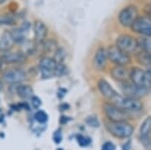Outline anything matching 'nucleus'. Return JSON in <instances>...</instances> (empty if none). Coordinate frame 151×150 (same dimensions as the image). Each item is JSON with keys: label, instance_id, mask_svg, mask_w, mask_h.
<instances>
[{"label": "nucleus", "instance_id": "39448f33", "mask_svg": "<svg viewBox=\"0 0 151 150\" xmlns=\"http://www.w3.org/2000/svg\"><path fill=\"white\" fill-rule=\"evenodd\" d=\"M119 87H121L122 93L124 94V97L139 99V100H140L141 98H144L145 96H147V94L150 91V89L135 85L130 81L122 83V85Z\"/></svg>", "mask_w": 151, "mask_h": 150}, {"label": "nucleus", "instance_id": "dca6fc26", "mask_svg": "<svg viewBox=\"0 0 151 150\" xmlns=\"http://www.w3.org/2000/svg\"><path fill=\"white\" fill-rule=\"evenodd\" d=\"M150 126H151V118L150 117H148L142 123L140 126V131H139L140 141L148 149L150 148Z\"/></svg>", "mask_w": 151, "mask_h": 150}, {"label": "nucleus", "instance_id": "9b49d317", "mask_svg": "<svg viewBox=\"0 0 151 150\" xmlns=\"http://www.w3.org/2000/svg\"><path fill=\"white\" fill-rule=\"evenodd\" d=\"M58 62H56L53 57H50V56H45L40 60L39 67L40 71H41L42 78H50L55 76V69Z\"/></svg>", "mask_w": 151, "mask_h": 150}, {"label": "nucleus", "instance_id": "a878e982", "mask_svg": "<svg viewBox=\"0 0 151 150\" xmlns=\"http://www.w3.org/2000/svg\"><path fill=\"white\" fill-rule=\"evenodd\" d=\"M35 118L36 121H38L40 123H47V120H48V117L47 115V113L45 111H38L35 114Z\"/></svg>", "mask_w": 151, "mask_h": 150}, {"label": "nucleus", "instance_id": "f03ea898", "mask_svg": "<svg viewBox=\"0 0 151 150\" xmlns=\"http://www.w3.org/2000/svg\"><path fill=\"white\" fill-rule=\"evenodd\" d=\"M113 104L116 105L119 108L122 109L124 111L129 113H136L140 112L143 110L144 105L139 99H133V98H129L124 97V96H121L118 94L115 98L113 99Z\"/></svg>", "mask_w": 151, "mask_h": 150}, {"label": "nucleus", "instance_id": "6ab92c4d", "mask_svg": "<svg viewBox=\"0 0 151 150\" xmlns=\"http://www.w3.org/2000/svg\"><path fill=\"white\" fill-rule=\"evenodd\" d=\"M17 94L20 98L22 99H31L33 97L34 90L30 85H25V84H20L17 87Z\"/></svg>", "mask_w": 151, "mask_h": 150}, {"label": "nucleus", "instance_id": "20e7f679", "mask_svg": "<svg viewBox=\"0 0 151 150\" xmlns=\"http://www.w3.org/2000/svg\"><path fill=\"white\" fill-rule=\"evenodd\" d=\"M129 81L138 86L150 89L151 86V71L150 69H141L133 67L129 70Z\"/></svg>", "mask_w": 151, "mask_h": 150}, {"label": "nucleus", "instance_id": "7ed1b4c3", "mask_svg": "<svg viewBox=\"0 0 151 150\" xmlns=\"http://www.w3.org/2000/svg\"><path fill=\"white\" fill-rule=\"evenodd\" d=\"M103 111L110 121H129L132 117L129 113L124 111L113 103H105L103 105Z\"/></svg>", "mask_w": 151, "mask_h": 150}, {"label": "nucleus", "instance_id": "72a5a7b5", "mask_svg": "<svg viewBox=\"0 0 151 150\" xmlns=\"http://www.w3.org/2000/svg\"><path fill=\"white\" fill-rule=\"evenodd\" d=\"M1 89H2V83H1V81H0V91H1Z\"/></svg>", "mask_w": 151, "mask_h": 150}, {"label": "nucleus", "instance_id": "393cba45", "mask_svg": "<svg viewBox=\"0 0 151 150\" xmlns=\"http://www.w3.org/2000/svg\"><path fill=\"white\" fill-rule=\"evenodd\" d=\"M65 55H66L65 50L63 49H61V47H58V50L55 52V57H53V59L58 63H62L65 58Z\"/></svg>", "mask_w": 151, "mask_h": 150}, {"label": "nucleus", "instance_id": "5701e85b", "mask_svg": "<svg viewBox=\"0 0 151 150\" xmlns=\"http://www.w3.org/2000/svg\"><path fill=\"white\" fill-rule=\"evenodd\" d=\"M16 24V18L11 14L0 15V26H14Z\"/></svg>", "mask_w": 151, "mask_h": 150}, {"label": "nucleus", "instance_id": "c85d7f7f", "mask_svg": "<svg viewBox=\"0 0 151 150\" xmlns=\"http://www.w3.org/2000/svg\"><path fill=\"white\" fill-rule=\"evenodd\" d=\"M102 150H116V145L111 141H106L102 146Z\"/></svg>", "mask_w": 151, "mask_h": 150}, {"label": "nucleus", "instance_id": "7c9ffc66", "mask_svg": "<svg viewBox=\"0 0 151 150\" xmlns=\"http://www.w3.org/2000/svg\"><path fill=\"white\" fill-rule=\"evenodd\" d=\"M62 139V134H61V132L58 131H55V133L53 134V140H55V142L56 144H58V143H60V141Z\"/></svg>", "mask_w": 151, "mask_h": 150}, {"label": "nucleus", "instance_id": "f257e3e1", "mask_svg": "<svg viewBox=\"0 0 151 150\" xmlns=\"http://www.w3.org/2000/svg\"><path fill=\"white\" fill-rule=\"evenodd\" d=\"M107 131L110 132L113 136L119 139H124L129 138L134 131V127L129 121H110L105 123Z\"/></svg>", "mask_w": 151, "mask_h": 150}, {"label": "nucleus", "instance_id": "1a4fd4ad", "mask_svg": "<svg viewBox=\"0 0 151 150\" xmlns=\"http://www.w3.org/2000/svg\"><path fill=\"white\" fill-rule=\"evenodd\" d=\"M27 79V73L22 68H10L2 72L1 81L3 83L14 85L22 83Z\"/></svg>", "mask_w": 151, "mask_h": 150}, {"label": "nucleus", "instance_id": "6e6552de", "mask_svg": "<svg viewBox=\"0 0 151 150\" xmlns=\"http://www.w3.org/2000/svg\"><path fill=\"white\" fill-rule=\"evenodd\" d=\"M116 46L119 50H122L127 55H132V53H136L138 49L137 39L129 35H121L116 39Z\"/></svg>", "mask_w": 151, "mask_h": 150}, {"label": "nucleus", "instance_id": "bb28decb", "mask_svg": "<svg viewBox=\"0 0 151 150\" xmlns=\"http://www.w3.org/2000/svg\"><path fill=\"white\" fill-rule=\"evenodd\" d=\"M77 140H78V143L80 144L81 146H87L91 143V139L89 137H85V136H82V135H78Z\"/></svg>", "mask_w": 151, "mask_h": 150}, {"label": "nucleus", "instance_id": "423d86ee", "mask_svg": "<svg viewBox=\"0 0 151 150\" xmlns=\"http://www.w3.org/2000/svg\"><path fill=\"white\" fill-rule=\"evenodd\" d=\"M138 17V9L134 4H129L119 13V23L124 28H130Z\"/></svg>", "mask_w": 151, "mask_h": 150}, {"label": "nucleus", "instance_id": "2f4dec72", "mask_svg": "<svg viewBox=\"0 0 151 150\" xmlns=\"http://www.w3.org/2000/svg\"><path fill=\"white\" fill-rule=\"evenodd\" d=\"M2 69H3V62H2L1 58H0V72L2 71Z\"/></svg>", "mask_w": 151, "mask_h": 150}, {"label": "nucleus", "instance_id": "b1692460", "mask_svg": "<svg viewBox=\"0 0 151 150\" xmlns=\"http://www.w3.org/2000/svg\"><path fill=\"white\" fill-rule=\"evenodd\" d=\"M42 46H44V50L45 52H55L56 50H58V42L53 39H47V41H44L42 42Z\"/></svg>", "mask_w": 151, "mask_h": 150}, {"label": "nucleus", "instance_id": "412c9836", "mask_svg": "<svg viewBox=\"0 0 151 150\" xmlns=\"http://www.w3.org/2000/svg\"><path fill=\"white\" fill-rule=\"evenodd\" d=\"M136 39H137L139 50H142V52H146L148 53H151V38L150 37L142 36Z\"/></svg>", "mask_w": 151, "mask_h": 150}, {"label": "nucleus", "instance_id": "4be33fe9", "mask_svg": "<svg viewBox=\"0 0 151 150\" xmlns=\"http://www.w3.org/2000/svg\"><path fill=\"white\" fill-rule=\"evenodd\" d=\"M11 38H12L14 44H23L25 41V35L23 32L22 28H17V29H13L9 31Z\"/></svg>", "mask_w": 151, "mask_h": 150}, {"label": "nucleus", "instance_id": "2eb2a0df", "mask_svg": "<svg viewBox=\"0 0 151 150\" xmlns=\"http://www.w3.org/2000/svg\"><path fill=\"white\" fill-rule=\"evenodd\" d=\"M34 34H35V41L38 44H42L45 41L47 36V27L41 20H37L34 23Z\"/></svg>", "mask_w": 151, "mask_h": 150}, {"label": "nucleus", "instance_id": "cd10ccee", "mask_svg": "<svg viewBox=\"0 0 151 150\" xmlns=\"http://www.w3.org/2000/svg\"><path fill=\"white\" fill-rule=\"evenodd\" d=\"M86 123H87V124H89L90 126H93V127L99 126V121H98V118H97L96 117H93V116H91V117L87 118Z\"/></svg>", "mask_w": 151, "mask_h": 150}, {"label": "nucleus", "instance_id": "f8f14e48", "mask_svg": "<svg viewBox=\"0 0 151 150\" xmlns=\"http://www.w3.org/2000/svg\"><path fill=\"white\" fill-rule=\"evenodd\" d=\"M0 58L3 63L6 64H20L26 61L27 56L22 52H4L0 55Z\"/></svg>", "mask_w": 151, "mask_h": 150}, {"label": "nucleus", "instance_id": "a211bd4d", "mask_svg": "<svg viewBox=\"0 0 151 150\" xmlns=\"http://www.w3.org/2000/svg\"><path fill=\"white\" fill-rule=\"evenodd\" d=\"M14 46V42L11 38L9 31H5L0 37V52H4L11 50V49Z\"/></svg>", "mask_w": 151, "mask_h": 150}, {"label": "nucleus", "instance_id": "f3484780", "mask_svg": "<svg viewBox=\"0 0 151 150\" xmlns=\"http://www.w3.org/2000/svg\"><path fill=\"white\" fill-rule=\"evenodd\" d=\"M98 89H99L100 93L103 95V97L106 98L107 100L112 101L113 99L119 94V93L116 92L112 86H111L109 82H108L107 80H105V79H100L99 80Z\"/></svg>", "mask_w": 151, "mask_h": 150}, {"label": "nucleus", "instance_id": "ddd939ff", "mask_svg": "<svg viewBox=\"0 0 151 150\" xmlns=\"http://www.w3.org/2000/svg\"><path fill=\"white\" fill-rule=\"evenodd\" d=\"M108 62V55H107V50L104 47H100L97 50L93 58V66L94 68L98 71H102L107 66Z\"/></svg>", "mask_w": 151, "mask_h": 150}, {"label": "nucleus", "instance_id": "4468645a", "mask_svg": "<svg viewBox=\"0 0 151 150\" xmlns=\"http://www.w3.org/2000/svg\"><path fill=\"white\" fill-rule=\"evenodd\" d=\"M111 76L119 83H124L129 81V70L125 66L116 65L111 69Z\"/></svg>", "mask_w": 151, "mask_h": 150}, {"label": "nucleus", "instance_id": "0eeeda50", "mask_svg": "<svg viewBox=\"0 0 151 150\" xmlns=\"http://www.w3.org/2000/svg\"><path fill=\"white\" fill-rule=\"evenodd\" d=\"M107 55H108V59H110L111 61L114 62L116 65L127 66L132 62L130 55L121 50L116 44H113V46H110L108 47Z\"/></svg>", "mask_w": 151, "mask_h": 150}, {"label": "nucleus", "instance_id": "aec40b11", "mask_svg": "<svg viewBox=\"0 0 151 150\" xmlns=\"http://www.w3.org/2000/svg\"><path fill=\"white\" fill-rule=\"evenodd\" d=\"M136 60L140 65L146 67V69H150L151 67V53H148L146 52H142L139 50L136 55Z\"/></svg>", "mask_w": 151, "mask_h": 150}, {"label": "nucleus", "instance_id": "473e14b6", "mask_svg": "<svg viewBox=\"0 0 151 150\" xmlns=\"http://www.w3.org/2000/svg\"><path fill=\"white\" fill-rule=\"evenodd\" d=\"M5 2H6V0H0V5L3 4V3H5Z\"/></svg>", "mask_w": 151, "mask_h": 150}, {"label": "nucleus", "instance_id": "9d476101", "mask_svg": "<svg viewBox=\"0 0 151 150\" xmlns=\"http://www.w3.org/2000/svg\"><path fill=\"white\" fill-rule=\"evenodd\" d=\"M130 28L132 32L138 35L151 37V18L147 16H138Z\"/></svg>", "mask_w": 151, "mask_h": 150}, {"label": "nucleus", "instance_id": "c756f323", "mask_svg": "<svg viewBox=\"0 0 151 150\" xmlns=\"http://www.w3.org/2000/svg\"><path fill=\"white\" fill-rule=\"evenodd\" d=\"M31 100H32V105H33L34 108H39V107L42 105L41 99L39 97H37V96H33V97L31 98Z\"/></svg>", "mask_w": 151, "mask_h": 150}]
</instances>
